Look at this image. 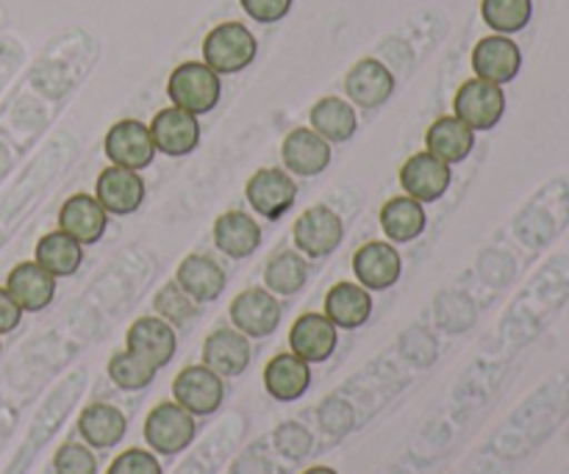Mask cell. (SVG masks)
<instances>
[{"instance_id":"obj_8","label":"cell","mask_w":569,"mask_h":474,"mask_svg":"<svg viewBox=\"0 0 569 474\" xmlns=\"http://www.w3.org/2000/svg\"><path fill=\"white\" fill-rule=\"evenodd\" d=\"M506 111V94L498 83L470 78L459 87L453 98V114L472 131H492Z\"/></svg>"},{"instance_id":"obj_12","label":"cell","mask_w":569,"mask_h":474,"mask_svg":"<svg viewBox=\"0 0 569 474\" xmlns=\"http://www.w3.org/2000/svg\"><path fill=\"white\" fill-rule=\"evenodd\" d=\"M453 181V170L450 164L439 161L437 155H431L428 150L422 153L409 155L400 167V186L409 198H415L417 203H437L439 198H445V192L450 189Z\"/></svg>"},{"instance_id":"obj_39","label":"cell","mask_w":569,"mask_h":474,"mask_svg":"<svg viewBox=\"0 0 569 474\" xmlns=\"http://www.w3.org/2000/svg\"><path fill=\"white\" fill-rule=\"evenodd\" d=\"M244 9V14L253 17L261 26H272V22L283 20L292 9V0H239Z\"/></svg>"},{"instance_id":"obj_24","label":"cell","mask_w":569,"mask_h":474,"mask_svg":"<svg viewBox=\"0 0 569 474\" xmlns=\"http://www.w3.org/2000/svg\"><path fill=\"white\" fill-rule=\"evenodd\" d=\"M6 292L11 294L22 314H39L48 309L56 297V278L44 272L37 261H22L6 278Z\"/></svg>"},{"instance_id":"obj_15","label":"cell","mask_w":569,"mask_h":474,"mask_svg":"<svg viewBox=\"0 0 569 474\" xmlns=\"http://www.w3.org/2000/svg\"><path fill=\"white\" fill-rule=\"evenodd\" d=\"M150 137H153L159 153L170 155V159H183V155L198 150L200 122L189 111L178 109V105H167L150 122Z\"/></svg>"},{"instance_id":"obj_21","label":"cell","mask_w":569,"mask_h":474,"mask_svg":"<svg viewBox=\"0 0 569 474\" xmlns=\"http://www.w3.org/2000/svg\"><path fill=\"white\" fill-rule=\"evenodd\" d=\"M106 228H109V214H106V209L98 203L94 194L78 192L61 205L59 231H64L67 236H72L83 248L98 244L103 239Z\"/></svg>"},{"instance_id":"obj_25","label":"cell","mask_w":569,"mask_h":474,"mask_svg":"<svg viewBox=\"0 0 569 474\" xmlns=\"http://www.w3.org/2000/svg\"><path fill=\"white\" fill-rule=\"evenodd\" d=\"M176 283L194 300L198 305L214 303L228 286V275L217 259L206 253H192L178 264Z\"/></svg>"},{"instance_id":"obj_28","label":"cell","mask_w":569,"mask_h":474,"mask_svg":"<svg viewBox=\"0 0 569 474\" xmlns=\"http://www.w3.org/2000/svg\"><path fill=\"white\" fill-rule=\"evenodd\" d=\"M311 131L320 133L328 144L350 142L359 128V117L350 100L342 98H320L309 111Z\"/></svg>"},{"instance_id":"obj_37","label":"cell","mask_w":569,"mask_h":474,"mask_svg":"<svg viewBox=\"0 0 569 474\" xmlns=\"http://www.w3.org/2000/svg\"><path fill=\"white\" fill-rule=\"evenodd\" d=\"M106 474H164L159 455L144 447H128L109 464Z\"/></svg>"},{"instance_id":"obj_30","label":"cell","mask_w":569,"mask_h":474,"mask_svg":"<svg viewBox=\"0 0 569 474\" xmlns=\"http://www.w3.org/2000/svg\"><path fill=\"white\" fill-rule=\"evenodd\" d=\"M33 261L44 272H50L56 281L59 278H72L83 264V244L67 236L64 231H50L37 242V259Z\"/></svg>"},{"instance_id":"obj_3","label":"cell","mask_w":569,"mask_h":474,"mask_svg":"<svg viewBox=\"0 0 569 474\" xmlns=\"http://www.w3.org/2000/svg\"><path fill=\"white\" fill-rule=\"evenodd\" d=\"M256 53L259 42L242 22H220L203 39V64H209L217 75H237L248 70Z\"/></svg>"},{"instance_id":"obj_38","label":"cell","mask_w":569,"mask_h":474,"mask_svg":"<svg viewBox=\"0 0 569 474\" xmlns=\"http://www.w3.org/2000/svg\"><path fill=\"white\" fill-rule=\"evenodd\" d=\"M317 420H320V427L326 433H331V436H345V433L353 431L356 414H353V409L345 403V400L333 397V400H326V403L320 405V411H317Z\"/></svg>"},{"instance_id":"obj_11","label":"cell","mask_w":569,"mask_h":474,"mask_svg":"<svg viewBox=\"0 0 569 474\" xmlns=\"http://www.w3.org/2000/svg\"><path fill=\"white\" fill-rule=\"evenodd\" d=\"M339 347V327L320 311H306L289 327V353L306 364H326Z\"/></svg>"},{"instance_id":"obj_10","label":"cell","mask_w":569,"mask_h":474,"mask_svg":"<svg viewBox=\"0 0 569 474\" xmlns=\"http://www.w3.org/2000/svg\"><path fill=\"white\" fill-rule=\"evenodd\" d=\"M106 159L126 170L142 172L156 161V144L150 137V125L142 120H120L109 128L103 139Z\"/></svg>"},{"instance_id":"obj_34","label":"cell","mask_w":569,"mask_h":474,"mask_svg":"<svg viewBox=\"0 0 569 474\" xmlns=\"http://www.w3.org/2000/svg\"><path fill=\"white\" fill-rule=\"evenodd\" d=\"M198 309L200 305L194 303V300L189 297V294L183 292L176 281L164 283V286H161L153 297V314L161 316V320H164L167 325L176 327V331L187 327L189 322L198 316Z\"/></svg>"},{"instance_id":"obj_29","label":"cell","mask_w":569,"mask_h":474,"mask_svg":"<svg viewBox=\"0 0 569 474\" xmlns=\"http://www.w3.org/2000/svg\"><path fill=\"white\" fill-rule=\"evenodd\" d=\"M381 228L387 233V239L392 244H409L415 239H420L426 233L428 216L422 203H417L409 194H400V198H392L383 203L381 209Z\"/></svg>"},{"instance_id":"obj_18","label":"cell","mask_w":569,"mask_h":474,"mask_svg":"<svg viewBox=\"0 0 569 474\" xmlns=\"http://www.w3.org/2000/svg\"><path fill=\"white\" fill-rule=\"evenodd\" d=\"M211 239H214V248L220 250L222 255L233 261L250 259L256 250L261 248V225L242 209L222 211L214 220V228H211Z\"/></svg>"},{"instance_id":"obj_2","label":"cell","mask_w":569,"mask_h":474,"mask_svg":"<svg viewBox=\"0 0 569 474\" xmlns=\"http://www.w3.org/2000/svg\"><path fill=\"white\" fill-rule=\"evenodd\" d=\"M220 94V75L203 61H183L170 72V81H167V98L172 100V105L194 117L214 111Z\"/></svg>"},{"instance_id":"obj_20","label":"cell","mask_w":569,"mask_h":474,"mask_svg":"<svg viewBox=\"0 0 569 474\" xmlns=\"http://www.w3.org/2000/svg\"><path fill=\"white\" fill-rule=\"evenodd\" d=\"M311 364L298 359L295 353H278L267 361L264 372H261V383L264 392L270 394L276 403H298L306 397L311 389Z\"/></svg>"},{"instance_id":"obj_36","label":"cell","mask_w":569,"mask_h":474,"mask_svg":"<svg viewBox=\"0 0 569 474\" xmlns=\"http://www.w3.org/2000/svg\"><path fill=\"white\" fill-rule=\"evenodd\" d=\"M272 444H276V450L287 461H303L311 453V447H315V438H311V433L300 422H283L272 433Z\"/></svg>"},{"instance_id":"obj_7","label":"cell","mask_w":569,"mask_h":474,"mask_svg":"<svg viewBox=\"0 0 569 474\" xmlns=\"http://www.w3.org/2000/svg\"><path fill=\"white\" fill-rule=\"evenodd\" d=\"M244 198H248V205L256 214L276 222L298 200V183L283 167H261L244 183Z\"/></svg>"},{"instance_id":"obj_17","label":"cell","mask_w":569,"mask_h":474,"mask_svg":"<svg viewBox=\"0 0 569 474\" xmlns=\"http://www.w3.org/2000/svg\"><path fill=\"white\" fill-rule=\"evenodd\" d=\"M331 159V144L311 128H295L281 144V161L289 175L317 178L328 170Z\"/></svg>"},{"instance_id":"obj_9","label":"cell","mask_w":569,"mask_h":474,"mask_svg":"<svg viewBox=\"0 0 569 474\" xmlns=\"http://www.w3.org/2000/svg\"><path fill=\"white\" fill-rule=\"evenodd\" d=\"M126 350L153 370H164L178 353V331L161 316H137L126 331Z\"/></svg>"},{"instance_id":"obj_42","label":"cell","mask_w":569,"mask_h":474,"mask_svg":"<svg viewBox=\"0 0 569 474\" xmlns=\"http://www.w3.org/2000/svg\"><path fill=\"white\" fill-rule=\"evenodd\" d=\"M300 474H339V472L333 470V466H309V470Z\"/></svg>"},{"instance_id":"obj_5","label":"cell","mask_w":569,"mask_h":474,"mask_svg":"<svg viewBox=\"0 0 569 474\" xmlns=\"http://www.w3.org/2000/svg\"><path fill=\"white\" fill-rule=\"evenodd\" d=\"M228 320L248 339H270L283 320L281 297L261 286L244 289L228 305Z\"/></svg>"},{"instance_id":"obj_40","label":"cell","mask_w":569,"mask_h":474,"mask_svg":"<svg viewBox=\"0 0 569 474\" xmlns=\"http://www.w3.org/2000/svg\"><path fill=\"white\" fill-rule=\"evenodd\" d=\"M22 322V309L11 300V294L6 289H0V336L17 331V325Z\"/></svg>"},{"instance_id":"obj_41","label":"cell","mask_w":569,"mask_h":474,"mask_svg":"<svg viewBox=\"0 0 569 474\" xmlns=\"http://www.w3.org/2000/svg\"><path fill=\"white\" fill-rule=\"evenodd\" d=\"M231 474H272V466L261 455H244L231 466Z\"/></svg>"},{"instance_id":"obj_16","label":"cell","mask_w":569,"mask_h":474,"mask_svg":"<svg viewBox=\"0 0 569 474\" xmlns=\"http://www.w3.org/2000/svg\"><path fill=\"white\" fill-rule=\"evenodd\" d=\"M353 275L367 292H387L403 275V261L392 242H367L356 250Z\"/></svg>"},{"instance_id":"obj_32","label":"cell","mask_w":569,"mask_h":474,"mask_svg":"<svg viewBox=\"0 0 569 474\" xmlns=\"http://www.w3.org/2000/svg\"><path fill=\"white\" fill-rule=\"evenodd\" d=\"M106 375H109V381L114 383L120 392L133 394V392H144V389L156 381L159 370H153V366L144 364L142 359H137V355H131L126 347H122L109 359Z\"/></svg>"},{"instance_id":"obj_13","label":"cell","mask_w":569,"mask_h":474,"mask_svg":"<svg viewBox=\"0 0 569 474\" xmlns=\"http://www.w3.org/2000/svg\"><path fill=\"white\" fill-rule=\"evenodd\" d=\"M250 359H253L250 339L244 333H239L237 327H214L203 339V350H200V364H206L220 377L244 375L250 366Z\"/></svg>"},{"instance_id":"obj_4","label":"cell","mask_w":569,"mask_h":474,"mask_svg":"<svg viewBox=\"0 0 569 474\" xmlns=\"http://www.w3.org/2000/svg\"><path fill=\"white\" fill-rule=\"evenodd\" d=\"M292 239L295 248L300 255H306L309 261L328 259L339 250L345 239V222L328 205H311L303 214L298 216V222L292 225Z\"/></svg>"},{"instance_id":"obj_35","label":"cell","mask_w":569,"mask_h":474,"mask_svg":"<svg viewBox=\"0 0 569 474\" xmlns=\"http://www.w3.org/2000/svg\"><path fill=\"white\" fill-rule=\"evenodd\" d=\"M56 474H98V458L94 450L83 442H67L53 455Z\"/></svg>"},{"instance_id":"obj_33","label":"cell","mask_w":569,"mask_h":474,"mask_svg":"<svg viewBox=\"0 0 569 474\" xmlns=\"http://www.w3.org/2000/svg\"><path fill=\"white\" fill-rule=\"evenodd\" d=\"M481 14L492 31L509 37L531 22L533 3L531 0H481Z\"/></svg>"},{"instance_id":"obj_6","label":"cell","mask_w":569,"mask_h":474,"mask_svg":"<svg viewBox=\"0 0 569 474\" xmlns=\"http://www.w3.org/2000/svg\"><path fill=\"white\" fill-rule=\"evenodd\" d=\"M172 400L194 420H203L220 411L226 400V377L211 372L206 364L183 366L172 381Z\"/></svg>"},{"instance_id":"obj_19","label":"cell","mask_w":569,"mask_h":474,"mask_svg":"<svg viewBox=\"0 0 569 474\" xmlns=\"http://www.w3.org/2000/svg\"><path fill=\"white\" fill-rule=\"evenodd\" d=\"M345 92L361 109H381L395 94V75L383 61L361 59L345 75Z\"/></svg>"},{"instance_id":"obj_14","label":"cell","mask_w":569,"mask_h":474,"mask_svg":"<svg viewBox=\"0 0 569 474\" xmlns=\"http://www.w3.org/2000/svg\"><path fill=\"white\" fill-rule=\"evenodd\" d=\"M144 192L148 189H144L142 175L117 164L106 167L94 183V198L109 216L137 214L144 203Z\"/></svg>"},{"instance_id":"obj_31","label":"cell","mask_w":569,"mask_h":474,"mask_svg":"<svg viewBox=\"0 0 569 474\" xmlns=\"http://www.w3.org/2000/svg\"><path fill=\"white\" fill-rule=\"evenodd\" d=\"M309 283V259L298 250H281L264 266V289L276 297H295Z\"/></svg>"},{"instance_id":"obj_22","label":"cell","mask_w":569,"mask_h":474,"mask_svg":"<svg viewBox=\"0 0 569 474\" xmlns=\"http://www.w3.org/2000/svg\"><path fill=\"white\" fill-rule=\"evenodd\" d=\"M322 314L339 327V331H359L372 316V292L361 283L339 281L328 289L322 300Z\"/></svg>"},{"instance_id":"obj_26","label":"cell","mask_w":569,"mask_h":474,"mask_svg":"<svg viewBox=\"0 0 569 474\" xmlns=\"http://www.w3.org/2000/svg\"><path fill=\"white\" fill-rule=\"evenodd\" d=\"M128 433V416L111 403H89L78 414V436L92 450L120 447Z\"/></svg>"},{"instance_id":"obj_27","label":"cell","mask_w":569,"mask_h":474,"mask_svg":"<svg viewBox=\"0 0 569 474\" xmlns=\"http://www.w3.org/2000/svg\"><path fill=\"white\" fill-rule=\"evenodd\" d=\"M472 148H476V131L456 114L439 117L428 125L426 150L445 164H461V161L470 159Z\"/></svg>"},{"instance_id":"obj_1","label":"cell","mask_w":569,"mask_h":474,"mask_svg":"<svg viewBox=\"0 0 569 474\" xmlns=\"http://www.w3.org/2000/svg\"><path fill=\"white\" fill-rule=\"evenodd\" d=\"M142 436L150 453L176 458L183 450L192 447L194 436H198V420L183 411L176 400H161L144 416Z\"/></svg>"},{"instance_id":"obj_23","label":"cell","mask_w":569,"mask_h":474,"mask_svg":"<svg viewBox=\"0 0 569 474\" xmlns=\"http://www.w3.org/2000/svg\"><path fill=\"white\" fill-rule=\"evenodd\" d=\"M522 67V53L517 48V42H511L503 33H495V37H483L481 42L472 50V70L476 78L492 83H509L515 81L517 72Z\"/></svg>"}]
</instances>
